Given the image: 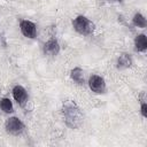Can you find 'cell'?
Segmentation results:
<instances>
[{
	"label": "cell",
	"instance_id": "cell-14",
	"mask_svg": "<svg viewBox=\"0 0 147 147\" xmlns=\"http://www.w3.org/2000/svg\"><path fill=\"white\" fill-rule=\"evenodd\" d=\"M110 1H116V2H122L123 0H110Z\"/></svg>",
	"mask_w": 147,
	"mask_h": 147
},
{
	"label": "cell",
	"instance_id": "cell-5",
	"mask_svg": "<svg viewBox=\"0 0 147 147\" xmlns=\"http://www.w3.org/2000/svg\"><path fill=\"white\" fill-rule=\"evenodd\" d=\"M20 30H21L22 34L29 39H34L37 36V26L31 21L22 20L20 22Z\"/></svg>",
	"mask_w": 147,
	"mask_h": 147
},
{
	"label": "cell",
	"instance_id": "cell-6",
	"mask_svg": "<svg viewBox=\"0 0 147 147\" xmlns=\"http://www.w3.org/2000/svg\"><path fill=\"white\" fill-rule=\"evenodd\" d=\"M11 92H13V96H14L15 101L21 107H24L25 103L28 102V99H29V95H28L26 90L22 85H16V86H14V88H13Z\"/></svg>",
	"mask_w": 147,
	"mask_h": 147
},
{
	"label": "cell",
	"instance_id": "cell-13",
	"mask_svg": "<svg viewBox=\"0 0 147 147\" xmlns=\"http://www.w3.org/2000/svg\"><path fill=\"white\" fill-rule=\"evenodd\" d=\"M140 113L142 115L144 118L147 117V105L145 102V100H141V105H140Z\"/></svg>",
	"mask_w": 147,
	"mask_h": 147
},
{
	"label": "cell",
	"instance_id": "cell-2",
	"mask_svg": "<svg viewBox=\"0 0 147 147\" xmlns=\"http://www.w3.org/2000/svg\"><path fill=\"white\" fill-rule=\"evenodd\" d=\"M72 26L76 32H78L79 34H83V36L92 34L95 29L94 23L90 18H87L86 16H83V15H78L76 18H74Z\"/></svg>",
	"mask_w": 147,
	"mask_h": 147
},
{
	"label": "cell",
	"instance_id": "cell-7",
	"mask_svg": "<svg viewBox=\"0 0 147 147\" xmlns=\"http://www.w3.org/2000/svg\"><path fill=\"white\" fill-rule=\"evenodd\" d=\"M44 53L49 56H56L60 53V44L55 38L48 39L44 45Z\"/></svg>",
	"mask_w": 147,
	"mask_h": 147
},
{
	"label": "cell",
	"instance_id": "cell-9",
	"mask_svg": "<svg viewBox=\"0 0 147 147\" xmlns=\"http://www.w3.org/2000/svg\"><path fill=\"white\" fill-rule=\"evenodd\" d=\"M134 48L137 52H145L147 49V38L145 34H138L134 39Z\"/></svg>",
	"mask_w": 147,
	"mask_h": 147
},
{
	"label": "cell",
	"instance_id": "cell-11",
	"mask_svg": "<svg viewBox=\"0 0 147 147\" xmlns=\"http://www.w3.org/2000/svg\"><path fill=\"white\" fill-rule=\"evenodd\" d=\"M0 109L6 114H11L14 111L13 102L9 98H1L0 99Z\"/></svg>",
	"mask_w": 147,
	"mask_h": 147
},
{
	"label": "cell",
	"instance_id": "cell-12",
	"mask_svg": "<svg viewBox=\"0 0 147 147\" xmlns=\"http://www.w3.org/2000/svg\"><path fill=\"white\" fill-rule=\"evenodd\" d=\"M132 22L138 28H146V25H147V21L145 18V16L142 14H140V13L134 14V16L132 18Z\"/></svg>",
	"mask_w": 147,
	"mask_h": 147
},
{
	"label": "cell",
	"instance_id": "cell-4",
	"mask_svg": "<svg viewBox=\"0 0 147 147\" xmlns=\"http://www.w3.org/2000/svg\"><path fill=\"white\" fill-rule=\"evenodd\" d=\"M88 86L94 93L102 94L106 92V82L99 75H92L88 78Z\"/></svg>",
	"mask_w": 147,
	"mask_h": 147
},
{
	"label": "cell",
	"instance_id": "cell-8",
	"mask_svg": "<svg viewBox=\"0 0 147 147\" xmlns=\"http://www.w3.org/2000/svg\"><path fill=\"white\" fill-rule=\"evenodd\" d=\"M132 65V57L130 54L127 53H122L117 61H116V68L118 70H124V69H127Z\"/></svg>",
	"mask_w": 147,
	"mask_h": 147
},
{
	"label": "cell",
	"instance_id": "cell-10",
	"mask_svg": "<svg viewBox=\"0 0 147 147\" xmlns=\"http://www.w3.org/2000/svg\"><path fill=\"white\" fill-rule=\"evenodd\" d=\"M70 77H71V79L75 82V83H77V84H79V85H82V84H84V71H83V69L82 68H79V67H76V68H74L71 71H70Z\"/></svg>",
	"mask_w": 147,
	"mask_h": 147
},
{
	"label": "cell",
	"instance_id": "cell-1",
	"mask_svg": "<svg viewBox=\"0 0 147 147\" xmlns=\"http://www.w3.org/2000/svg\"><path fill=\"white\" fill-rule=\"evenodd\" d=\"M62 116L65 125L70 129H78L83 125L84 115L77 103L72 100H67L62 105Z\"/></svg>",
	"mask_w": 147,
	"mask_h": 147
},
{
	"label": "cell",
	"instance_id": "cell-3",
	"mask_svg": "<svg viewBox=\"0 0 147 147\" xmlns=\"http://www.w3.org/2000/svg\"><path fill=\"white\" fill-rule=\"evenodd\" d=\"M5 129H6V132L11 134V136H20V134H22L24 132L25 125L18 117L13 116V117H9L6 121Z\"/></svg>",
	"mask_w": 147,
	"mask_h": 147
}]
</instances>
